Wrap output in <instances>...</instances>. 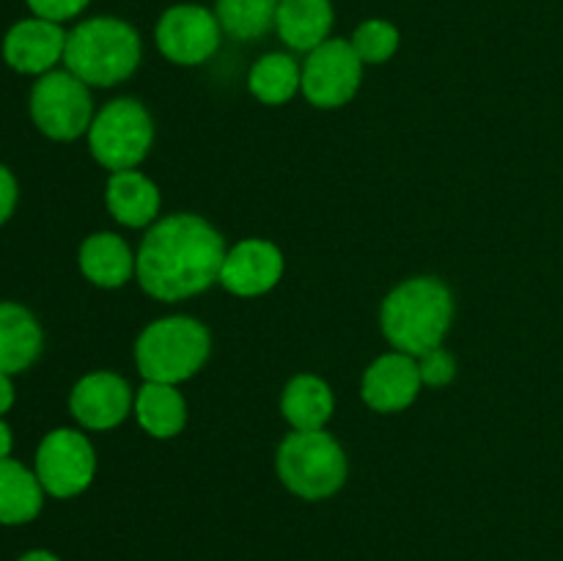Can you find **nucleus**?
I'll return each instance as SVG.
<instances>
[{"label":"nucleus","instance_id":"14","mask_svg":"<svg viewBox=\"0 0 563 561\" xmlns=\"http://www.w3.org/2000/svg\"><path fill=\"white\" fill-rule=\"evenodd\" d=\"M421 372H418V358L407 352H388L379 355L363 374L361 394L372 410L377 413H399L416 402L421 391Z\"/></svg>","mask_w":563,"mask_h":561},{"label":"nucleus","instance_id":"23","mask_svg":"<svg viewBox=\"0 0 563 561\" xmlns=\"http://www.w3.org/2000/svg\"><path fill=\"white\" fill-rule=\"evenodd\" d=\"M278 3L280 0H218L214 14H218L220 28L231 38L253 42V38L264 36L269 28H275Z\"/></svg>","mask_w":563,"mask_h":561},{"label":"nucleus","instance_id":"27","mask_svg":"<svg viewBox=\"0 0 563 561\" xmlns=\"http://www.w3.org/2000/svg\"><path fill=\"white\" fill-rule=\"evenodd\" d=\"M16 198H20V185H16V176L0 163V226L9 223V218L16 209Z\"/></svg>","mask_w":563,"mask_h":561},{"label":"nucleus","instance_id":"17","mask_svg":"<svg viewBox=\"0 0 563 561\" xmlns=\"http://www.w3.org/2000/svg\"><path fill=\"white\" fill-rule=\"evenodd\" d=\"M110 215L130 229H143L157 220L159 190L148 176L132 170H115L104 187Z\"/></svg>","mask_w":563,"mask_h":561},{"label":"nucleus","instance_id":"22","mask_svg":"<svg viewBox=\"0 0 563 561\" xmlns=\"http://www.w3.org/2000/svg\"><path fill=\"white\" fill-rule=\"evenodd\" d=\"M251 94L264 105H284L300 91L302 86V66L291 55L269 53L253 64L247 75Z\"/></svg>","mask_w":563,"mask_h":561},{"label":"nucleus","instance_id":"9","mask_svg":"<svg viewBox=\"0 0 563 561\" xmlns=\"http://www.w3.org/2000/svg\"><path fill=\"white\" fill-rule=\"evenodd\" d=\"M363 80V61L346 38H328L302 64L300 91L317 108L333 110L350 102Z\"/></svg>","mask_w":563,"mask_h":561},{"label":"nucleus","instance_id":"8","mask_svg":"<svg viewBox=\"0 0 563 561\" xmlns=\"http://www.w3.org/2000/svg\"><path fill=\"white\" fill-rule=\"evenodd\" d=\"M44 493L53 498H75L86 493L97 473V454L93 446L80 429L58 427L42 438L33 462Z\"/></svg>","mask_w":563,"mask_h":561},{"label":"nucleus","instance_id":"2","mask_svg":"<svg viewBox=\"0 0 563 561\" xmlns=\"http://www.w3.org/2000/svg\"><path fill=\"white\" fill-rule=\"evenodd\" d=\"M454 319V295L438 278H410L396 286L383 302V333L399 352L427 355L443 344Z\"/></svg>","mask_w":563,"mask_h":561},{"label":"nucleus","instance_id":"10","mask_svg":"<svg viewBox=\"0 0 563 561\" xmlns=\"http://www.w3.org/2000/svg\"><path fill=\"white\" fill-rule=\"evenodd\" d=\"M218 14L203 6L181 3L165 11L157 22V47L179 66H198L212 58L220 47Z\"/></svg>","mask_w":563,"mask_h":561},{"label":"nucleus","instance_id":"11","mask_svg":"<svg viewBox=\"0 0 563 561\" xmlns=\"http://www.w3.org/2000/svg\"><path fill=\"white\" fill-rule=\"evenodd\" d=\"M69 410L80 427L104 432L119 427L130 410H135V394L121 374L91 372L71 388Z\"/></svg>","mask_w":563,"mask_h":561},{"label":"nucleus","instance_id":"7","mask_svg":"<svg viewBox=\"0 0 563 561\" xmlns=\"http://www.w3.org/2000/svg\"><path fill=\"white\" fill-rule=\"evenodd\" d=\"M27 110L42 135L49 141L69 143L91 130V91L69 69H53L36 77L27 99Z\"/></svg>","mask_w":563,"mask_h":561},{"label":"nucleus","instance_id":"26","mask_svg":"<svg viewBox=\"0 0 563 561\" xmlns=\"http://www.w3.org/2000/svg\"><path fill=\"white\" fill-rule=\"evenodd\" d=\"M25 3L33 11V16H42V20L49 22H66L75 20L91 0H25Z\"/></svg>","mask_w":563,"mask_h":561},{"label":"nucleus","instance_id":"5","mask_svg":"<svg viewBox=\"0 0 563 561\" xmlns=\"http://www.w3.org/2000/svg\"><path fill=\"white\" fill-rule=\"evenodd\" d=\"M346 454L324 429L286 435L275 454V471L289 493L306 501H322L339 493L346 482Z\"/></svg>","mask_w":563,"mask_h":561},{"label":"nucleus","instance_id":"25","mask_svg":"<svg viewBox=\"0 0 563 561\" xmlns=\"http://www.w3.org/2000/svg\"><path fill=\"white\" fill-rule=\"evenodd\" d=\"M418 372H421V383L432 385V388H443L456 377V361L449 350L434 346L427 355L418 358Z\"/></svg>","mask_w":563,"mask_h":561},{"label":"nucleus","instance_id":"21","mask_svg":"<svg viewBox=\"0 0 563 561\" xmlns=\"http://www.w3.org/2000/svg\"><path fill=\"white\" fill-rule=\"evenodd\" d=\"M135 418L152 438L168 440L185 429V396L168 383H146L135 394Z\"/></svg>","mask_w":563,"mask_h":561},{"label":"nucleus","instance_id":"1","mask_svg":"<svg viewBox=\"0 0 563 561\" xmlns=\"http://www.w3.org/2000/svg\"><path fill=\"white\" fill-rule=\"evenodd\" d=\"M225 253L220 231L201 215H168L154 220L143 237L135 256L137 284L157 300H187L220 280Z\"/></svg>","mask_w":563,"mask_h":561},{"label":"nucleus","instance_id":"3","mask_svg":"<svg viewBox=\"0 0 563 561\" xmlns=\"http://www.w3.org/2000/svg\"><path fill=\"white\" fill-rule=\"evenodd\" d=\"M141 64V36L119 16H91L66 33L64 69L86 86L124 82Z\"/></svg>","mask_w":563,"mask_h":561},{"label":"nucleus","instance_id":"28","mask_svg":"<svg viewBox=\"0 0 563 561\" xmlns=\"http://www.w3.org/2000/svg\"><path fill=\"white\" fill-rule=\"evenodd\" d=\"M14 399H16V391H14V383H11V374L0 372V418L14 407Z\"/></svg>","mask_w":563,"mask_h":561},{"label":"nucleus","instance_id":"4","mask_svg":"<svg viewBox=\"0 0 563 561\" xmlns=\"http://www.w3.org/2000/svg\"><path fill=\"white\" fill-rule=\"evenodd\" d=\"M212 352L207 324L192 317H165L146 324L135 341L137 372L146 383L179 385L203 369Z\"/></svg>","mask_w":563,"mask_h":561},{"label":"nucleus","instance_id":"18","mask_svg":"<svg viewBox=\"0 0 563 561\" xmlns=\"http://www.w3.org/2000/svg\"><path fill=\"white\" fill-rule=\"evenodd\" d=\"M275 28L284 44L300 53H311L328 42L333 28V3L330 0H280Z\"/></svg>","mask_w":563,"mask_h":561},{"label":"nucleus","instance_id":"30","mask_svg":"<svg viewBox=\"0 0 563 561\" xmlns=\"http://www.w3.org/2000/svg\"><path fill=\"white\" fill-rule=\"evenodd\" d=\"M16 561H60V559L55 553H49V550H27V553H22Z\"/></svg>","mask_w":563,"mask_h":561},{"label":"nucleus","instance_id":"12","mask_svg":"<svg viewBox=\"0 0 563 561\" xmlns=\"http://www.w3.org/2000/svg\"><path fill=\"white\" fill-rule=\"evenodd\" d=\"M66 31L60 22L27 16L14 22L3 36V61L20 75L42 77L64 61Z\"/></svg>","mask_w":563,"mask_h":561},{"label":"nucleus","instance_id":"13","mask_svg":"<svg viewBox=\"0 0 563 561\" xmlns=\"http://www.w3.org/2000/svg\"><path fill=\"white\" fill-rule=\"evenodd\" d=\"M284 278V253L269 240H242L225 253L220 284L236 297L267 295Z\"/></svg>","mask_w":563,"mask_h":561},{"label":"nucleus","instance_id":"19","mask_svg":"<svg viewBox=\"0 0 563 561\" xmlns=\"http://www.w3.org/2000/svg\"><path fill=\"white\" fill-rule=\"evenodd\" d=\"M333 391L317 374L291 377L280 396V413L291 424V429H300V432L328 427V421L333 418Z\"/></svg>","mask_w":563,"mask_h":561},{"label":"nucleus","instance_id":"16","mask_svg":"<svg viewBox=\"0 0 563 561\" xmlns=\"http://www.w3.org/2000/svg\"><path fill=\"white\" fill-rule=\"evenodd\" d=\"M80 273L102 289H119L135 275V253L113 231H97L86 237L77 253Z\"/></svg>","mask_w":563,"mask_h":561},{"label":"nucleus","instance_id":"24","mask_svg":"<svg viewBox=\"0 0 563 561\" xmlns=\"http://www.w3.org/2000/svg\"><path fill=\"white\" fill-rule=\"evenodd\" d=\"M352 47L361 55L363 64H385L399 50V31L388 20H366L357 25Z\"/></svg>","mask_w":563,"mask_h":561},{"label":"nucleus","instance_id":"15","mask_svg":"<svg viewBox=\"0 0 563 561\" xmlns=\"http://www.w3.org/2000/svg\"><path fill=\"white\" fill-rule=\"evenodd\" d=\"M44 333L31 308L14 300H0V372L22 374L38 361Z\"/></svg>","mask_w":563,"mask_h":561},{"label":"nucleus","instance_id":"6","mask_svg":"<svg viewBox=\"0 0 563 561\" xmlns=\"http://www.w3.org/2000/svg\"><path fill=\"white\" fill-rule=\"evenodd\" d=\"M154 124L137 99L121 97L104 105L88 130V148L108 170H132L152 148Z\"/></svg>","mask_w":563,"mask_h":561},{"label":"nucleus","instance_id":"20","mask_svg":"<svg viewBox=\"0 0 563 561\" xmlns=\"http://www.w3.org/2000/svg\"><path fill=\"white\" fill-rule=\"evenodd\" d=\"M44 487L36 471L22 462L0 460V526H25L44 506Z\"/></svg>","mask_w":563,"mask_h":561},{"label":"nucleus","instance_id":"29","mask_svg":"<svg viewBox=\"0 0 563 561\" xmlns=\"http://www.w3.org/2000/svg\"><path fill=\"white\" fill-rule=\"evenodd\" d=\"M11 449H14V435H11L9 424L0 418V460L11 457Z\"/></svg>","mask_w":563,"mask_h":561}]
</instances>
